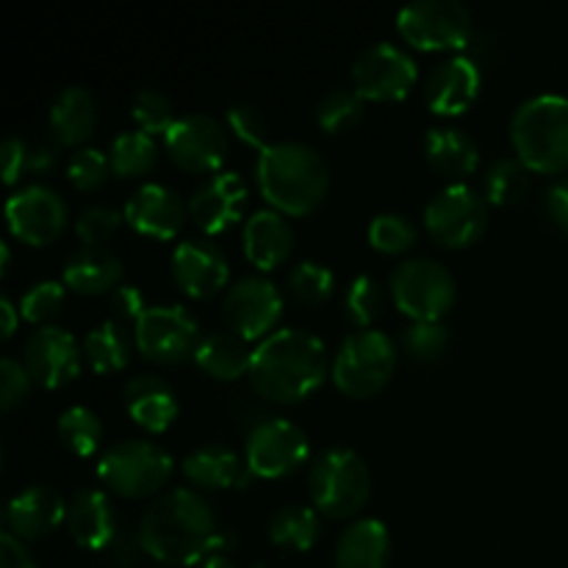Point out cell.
<instances>
[{
  "label": "cell",
  "instance_id": "obj_11",
  "mask_svg": "<svg viewBox=\"0 0 568 568\" xmlns=\"http://www.w3.org/2000/svg\"><path fill=\"white\" fill-rule=\"evenodd\" d=\"M311 438L297 422L286 416H266L255 427H250L244 438V460L255 477L277 480L308 460Z\"/></svg>",
  "mask_w": 568,
  "mask_h": 568
},
{
  "label": "cell",
  "instance_id": "obj_58",
  "mask_svg": "<svg viewBox=\"0 0 568 568\" xmlns=\"http://www.w3.org/2000/svg\"><path fill=\"white\" fill-rule=\"evenodd\" d=\"M255 568H264V566H255Z\"/></svg>",
  "mask_w": 568,
  "mask_h": 568
},
{
  "label": "cell",
  "instance_id": "obj_30",
  "mask_svg": "<svg viewBox=\"0 0 568 568\" xmlns=\"http://www.w3.org/2000/svg\"><path fill=\"white\" fill-rule=\"evenodd\" d=\"M48 125L55 142L67 148H83L98 128V100L87 87H64L48 109Z\"/></svg>",
  "mask_w": 568,
  "mask_h": 568
},
{
  "label": "cell",
  "instance_id": "obj_19",
  "mask_svg": "<svg viewBox=\"0 0 568 568\" xmlns=\"http://www.w3.org/2000/svg\"><path fill=\"white\" fill-rule=\"evenodd\" d=\"M125 222L136 233L150 239H172L181 233L189 216V200L181 197L175 186L161 181H144L128 194Z\"/></svg>",
  "mask_w": 568,
  "mask_h": 568
},
{
  "label": "cell",
  "instance_id": "obj_13",
  "mask_svg": "<svg viewBox=\"0 0 568 568\" xmlns=\"http://www.w3.org/2000/svg\"><path fill=\"white\" fill-rule=\"evenodd\" d=\"M353 87L375 103H394V100L408 98L410 89L419 81V64L414 55L399 44L372 42L355 55L353 61Z\"/></svg>",
  "mask_w": 568,
  "mask_h": 568
},
{
  "label": "cell",
  "instance_id": "obj_25",
  "mask_svg": "<svg viewBox=\"0 0 568 568\" xmlns=\"http://www.w3.org/2000/svg\"><path fill=\"white\" fill-rule=\"evenodd\" d=\"M242 250L244 258L258 266L261 272L281 266L294 250V227L288 225L286 214L275 211L272 205L253 211L244 220Z\"/></svg>",
  "mask_w": 568,
  "mask_h": 568
},
{
  "label": "cell",
  "instance_id": "obj_32",
  "mask_svg": "<svg viewBox=\"0 0 568 568\" xmlns=\"http://www.w3.org/2000/svg\"><path fill=\"white\" fill-rule=\"evenodd\" d=\"M136 344V338L131 336L128 325L116 320H103L98 327L83 336V358L89 361L98 375H109V372L125 369L128 361H131V349Z\"/></svg>",
  "mask_w": 568,
  "mask_h": 568
},
{
  "label": "cell",
  "instance_id": "obj_36",
  "mask_svg": "<svg viewBox=\"0 0 568 568\" xmlns=\"http://www.w3.org/2000/svg\"><path fill=\"white\" fill-rule=\"evenodd\" d=\"M366 98L355 87H333L316 105V122L327 133H347L364 120Z\"/></svg>",
  "mask_w": 568,
  "mask_h": 568
},
{
  "label": "cell",
  "instance_id": "obj_31",
  "mask_svg": "<svg viewBox=\"0 0 568 568\" xmlns=\"http://www.w3.org/2000/svg\"><path fill=\"white\" fill-rule=\"evenodd\" d=\"M250 361H253L250 342L233 331L203 333L194 349V364L214 381H239L250 372Z\"/></svg>",
  "mask_w": 568,
  "mask_h": 568
},
{
  "label": "cell",
  "instance_id": "obj_5",
  "mask_svg": "<svg viewBox=\"0 0 568 568\" xmlns=\"http://www.w3.org/2000/svg\"><path fill=\"white\" fill-rule=\"evenodd\" d=\"M311 503L331 519L355 516L372 497V471L364 455L353 447H327L311 460L308 469Z\"/></svg>",
  "mask_w": 568,
  "mask_h": 568
},
{
  "label": "cell",
  "instance_id": "obj_22",
  "mask_svg": "<svg viewBox=\"0 0 568 568\" xmlns=\"http://www.w3.org/2000/svg\"><path fill=\"white\" fill-rule=\"evenodd\" d=\"M116 508L103 488L81 486L67 499V530L72 541L92 552H103L120 532Z\"/></svg>",
  "mask_w": 568,
  "mask_h": 568
},
{
  "label": "cell",
  "instance_id": "obj_38",
  "mask_svg": "<svg viewBox=\"0 0 568 568\" xmlns=\"http://www.w3.org/2000/svg\"><path fill=\"white\" fill-rule=\"evenodd\" d=\"M344 316L353 322L358 331H366L377 322V316L386 308V288L375 275H355L344 288Z\"/></svg>",
  "mask_w": 568,
  "mask_h": 568
},
{
  "label": "cell",
  "instance_id": "obj_56",
  "mask_svg": "<svg viewBox=\"0 0 568 568\" xmlns=\"http://www.w3.org/2000/svg\"><path fill=\"white\" fill-rule=\"evenodd\" d=\"M0 255H3V264H0V272H3V275H9V270H11V247H9V242H0Z\"/></svg>",
  "mask_w": 568,
  "mask_h": 568
},
{
  "label": "cell",
  "instance_id": "obj_34",
  "mask_svg": "<svg viewBox=\"0 0 568 568\" xmlns=\"http://www.w3.org/2000/svg\"><path fill=\"white\" fill-rule=\"evenodd\" d=\"M480 186L488 205H516L530 189V166L519 155H499L483 170Z\"/></svg>",
  "mask_w": 568,
  "mask_h": 568
},
{
  "label": "cell",
  "instance_id": "obj_35",
  "mask_svg": "<svg viewBox=\"0 0 568 568\" xmlns=\"http://www.w3.org/2000/svg\"><path fill=\"white\" fill-rule=\"evenodd\" d=\"M159 142L153 133L144 131H120L109 144L111 170L116 178H139L148 175L159 164Z\"/></svg>",
  "mask_w": 568,
  "mask_h": 568
},
{
  "label": "cell",
  "instance_id": "obj_23",
  "mask_svg": "<svg viewBox=\"0 0 568 568\" xmlns=\"http://www.w3.org/2000/svg\"><path fill=\"white\" fill-rule=\"evenodd\" d=\"M67 521V499L50 486H26L6 505V527L22 541H42Z\"/></svg>",
  "mask_w": 568,
  "mask_h": 568
},
{
  "label": "cell",
  "instance_id": "obj_37",
  "mask_svg": "<svg viewBox=\"0 0 568 568\" xmlns=\"http://www.w3.org/2000/svg\"><path fill=\"white\" fill-rule=\"evenodd\" d=\"M55 430H59L61 444L78 458L92 455L103 442V422L89 405H70V408L61 410Z\"/></svg>",
  "mask_w": 568,
  "mask_h": 568
},
{
  "label": "cell",
  "instance_id": "obj_7",
  "mask_svg": "<svg viewBox=\"0 0 568 568\" xmlns=\"http://www.w3.org/2000/svg\"><path fill=\"white\" fill-rule=\"evenodd\" d=\"M175 460L161 444L150 438H125L100 455L98 477L111 494L128 499L159 497L161 488L170 483Z\"/></svg>",
  "mask_w": 568,
  "mask_h": 568
},
{
  "label": "cell",
  "instance_id": "obj_24",
  "mask_svg": "<svg viewBox=\"0 0 568 568\" xmlns=\"http://www.w3.org/2000/svg\"><path fill=\"white\" fill-rule=\"evenodd\" d=\"M122 403H125L128 416L150 433L166 430L181 410L172 383L166 377L153 375V372L128 377L125 386H122Z\"/></svg>",
  "mask_w": 568,
  "mask_h": 568
},
{
  "label": "cell",
  "instance_id": "obj_21",
  "mask_svg": "<svg viewBox=\"0 0 568 568\" xmlns=\"http://www.w3.org/2000/svg\"><path fill=\"white\" fill-rule=\"evenodd\" d=\"M170 270L178 288L194 300H209L220 294L222 288H227V277H231L225 253L209 239H183L172 250Z\"/></svg>",
  "mask_w": 568,
  "mask_h": 568
},
{
  "label": "cell",
  "instance_id": "obj_42",
  "mask_svg": "<svg viewBox=\"0 0 568 568\" xmlns=\"http://www.w3.org/2000/svg\"><path fill=\"white\" fill-rule=\"evenodd\" d=\"M399 347L416 364H433L449 347V331L442 322H410L399 336Z\"/></svg>",
  "mask_w": 568,
  "mask_h": 568
},
{
  "label": "cell",
  "instance_id": "obj_49",
  "mask_svg": "<svg viewBox=\"0 0 568 568\" xmlns=\"http://www.w3.org/2000/svg\"><path fill=\"white\" fill-rule=\"evenodd\" d=\"M28 155H31V144L22 136L11 133L0 144V172H3L6 186H14L22 175L28 172Z\"/></svg>",
  "mask_w": 568,
  "mask_h": 568
},
{
  "label": "cell",
  "instance_id": "obj_57",
  "mask_svg": "<svg viewBox=\"0 0 568 568\" xmlns=\"http://www.w3.org/2000/svg\"><path fill=\"white\" fill-rule=\"evenodd\" d=\"M155 568H172V566H155Z\"/></svg>",
  "mask_w": 568,
  "mask_h": 568
},
{
  "label": "cell",
  "instance_id": "obj_28",
  "mask_svg": "<svg viewBox=\"0 0 568 568\" xmlns=\"http://www.w3.org/2000/svg\"><path fill=\"white\" fill-rule=\"evenodd\" d=\"M388 560H392V536L375 516L349 521L333 552L336 568H388Z\"/></svg>",
  "mask_w": 568,
  "mask_h": 568
},
{
  "label": "cell",
  "instance_id": "obj_47",
  "mask_svg": "<svg viewBox=\"0 0 568 568\" xmlns=\"http://www.w3.org/2000/svg\"><path fill=\"white\" fill-rule=\"evenodd\" d=\"M33 386L37 383H33L22 358H14V355L0 358V405H3V410H14L17 405L26 403L31 397Z\"/></svg>",
  "mask_w": 568,
  "mask_h": 568
},
{
  "label": "cell",
  "instance_id": "obj_33",
  "mask_svg": "<svg viewBox=\"0 0 568 568\" xmlns=\"http://www.w3.org/2000/svg\"><path fill=\"white\" fill-rule=\"evenodd\" d=\"M266 536L275 547L294 549V552H305L314 547L322 536V519L320 510L311 505H281L275 514L266 521Z\"/></svg>",
  "mask_w": 568,
  "mask_h": 568
},
{
  "label": "cell",
  "instance_id": "obj_10",
  "mask_svg": "<svg viewBox=\"0 0 568 568\" xmlns=\"http://www.w3.org/2000/svg\"><path fill=\"white\" fill-rule=\"evenodd\" d=\"M397 31L416 50H464L471 44V11L460 0H414L397 11Z\"/></svg>",
  "mask_w": 568,
  "mask_h": 568
},
{
  "label": "cell",
  "instance_id": "obj_12",
  "mask_svg": "<svg viewBox=\"0 0 568 568\" xmlns=\"http://www.w3.org/2000/svg\"><path fill=\"white\" fill-rule=\"evenodd\" d=\"M136 349L155 364H181L194 358L200 344V322L186 305L161 303L150 305L142 320L133 325Z\"/></svg>",
  "mask_w": 568,
  "mask_h": 568
},
{
  "label": "cell",
  "instance_id": "obj_50",
  "mask_svg": "<svg viewBox=\"0 0 568 568\" xmlns=\"http://www.w3.org/2000/svg\"><path fill=\"white\" fill-rule=\"evenodd\" d=\"M142 552L144 549H142V541H139V530L120 527V532L114 536V541L103 549V558H105V564L114 566V568H133Z\"/></svg>",
  "mask_w": 568,
  "mask_h": 568
},
{
  "label": "cell",
  "instance_id": "obj_26",
  "mask_svg": "<svg viewBox=\"0 0 568 568\" xmlns=\"http://www.w3.org/2000/svg\"><path fill=\"white\" fill-rule=\"evenodd\" d=\"M122 275H125L122 258L114 250L105 247V244L103 247L81 244V247L67 255L64 266H61V281H64V286L78 294H89V297L114 292L122 283Z\"/></svg>",
  "mask_w": 568,
  "mask_h": 568
},
{
  "label": "cell",
  "instance_id": "obj_4",
  "mask_svg": "<svg viewBox=\"0 0 568 568\" xmlns=\"http://www.w3.org/2000/svg\"><path fill=\"white\" fill-rule=\"evenodd\" d=\"M508 133L514 153L530 172L568 170V94L538 92L521 100Z\"/></svg>",
  "mask_w": 568,
  "mask_h": 568
},
{
  "label": "cell",
  "instance_id": "obj_3",
  "mask_svg": "<svg viewBox=\"0 0 568 568\" xmlns=\"http://www.w3.org/2000/svg\"><path fill=\"white\" fill-rule=\"evenodd\" d=\"M255 183L272 209L288 216H305L327 197L331 164L311 142L275 139L255 159Z\"/></svg>",
  "mask_w": 568,
  "mask_h": 568
},
{
  "label": "cell",
  "instance_id": "obj_52",
  "mask_svg": "<svg viewBox=\"0 0 568 568\" xmlns=\"http://www.w3.org/2000/svg\"><path fill=\"white\" fill-rule=\"evenodd\" d=\"M544 209H547L549 220L568 233V175L549 183L547 194H544Z\"/></svg>",
  "mask_w": 568,
  "mask_h": 568
},
{
  "label": "cell",
  "instance_id": "obj_14",
  "mask_svg": "<svg viewBox=\"0 0 568 568\" xmlns=\"http://www.w3.org/2000/svg\"><path fill=\"white\" fill-rule=\"evenodd\" d=\"M164 150L172 164L181 170L214 175L225 164L231 139H227V128L214 114L189 111V114L178 116L170 131L164 133Z\"/></svg>",
  "mask_w": 568,
  "mask_h": 568
},
{
  "label": "cell",
  "instance_id": "obj_16",
  "mask_svg": "<svg viewBox=\"0 0 568 568\" xmlns=\"http://www.w3.org/2000/svg\"><path fill=\"white\" fill-rule=\"evenodd\" d=\"M70 205L48 183H26L6 200V225L20 242L48 247L64 233Z\"/></svg>",
  "mask_w": 568,
  "mask_h": 568
},
{
  "label": "cell",
  "instance_id": "obj_43",
  "mask_svg": "<svg viewBox=\"0 0 568 568\" xmlns=\"http://www.w3.org/2000/svg\"><path fill=\"white\" fill-rule=\"evenodd\" d=\"M131 116L144 133H166L172 128L175 116V105H172L170 94L161 89L142 87L131 100Z\"/></svg>",
  "mask_w": 568,
  "mask_h": 568
},
{
  "label": "cell",
  "instance_id": "obj_48",
  "mask_svg": "<svg viewBox=\"0 0 568 568\" xmlns=\"http://www.w3.org/2000/svg\"><path fill=\"white\" fill-rule=\"evenodd\" d=\"M109 308H111V320L122 322V325H131V322L136 325L150 305L148 300H144V292L136 286V283H120V286L109 294Z\"/></svg>",
  "mask_w": 568,
  "mask_h": 568
},
{
  "label": "cell",
  "instance_id": "obj_9",
  "mask_svg": "<svg viewBox=\"0 0 568 568\" xmlns=\"http://www.w3.org/2000/svg\"><path fill=\"white\" fill-rule=\"evenodd\" d=\"M422 222L438 247H469L486 233L488 200L471 183H447L427 200Z\"/></svg>",
  "mask_w": 568,
  "mask_h": 568
},
{
  "label": "cell",
  "instance_id": "obj_53",
  "mask_svg": "<svg viewBox=\"0 0 568 568\" xmlns=\"http://www.w3.org/2000/svg\"><path fill=\"white\" fill-rule=\"evenodd\" d=\"M59 164V150L50 142H37L31 144V155H28V172L33 175H48Z\"/></svg>",
  "mask_w": 568,
  "mask_h": 568
},
{
  "label": "cell",
  "instance_id": "obj_29",
  "mask_svg": "<svg viewBox=\"0 0 568 568\" xmlns=\"http://www.w3.org/2000/svg\"><path fill=\"white\" fill-rule=\"evenodd\" d=\"M422 150H425L427 164L453 183H460L480 166V148L464 128L433 125L425 133Z\"/></svg>",
  "mask_w": 568,
  "mask_h": 568
},
{
  "label": "cell",
  "instance_id": "obj_51",
  "mask_svg": "<svg viewBox=\"0 0 568 568\" xmlns=\"http://www.w3.org/2000/svg\"><path fill=\"white\" fill-rule=\"evenodd\" d=\"M0 568H39L37 558L14 532H0Z\"/></svg>",
  "mask_w": 568,
  "mask_h": 568
},
{
  "label": "cell",
  "instance_id": "obj_2",
  "mask_svg": "<svg viewBox=\"0 0 568 568\" xmlns=\"http://www.w3.org/2000/svg\"><path fill=\"white\" fill-rule=\"evenodd\" d=\"M331 355L325 342L305 327H277L253 347L247 381L261 399L300 403L325 383Z\"/></svg>",
  "mask_w": 568,
  "mask_h": 568
},
{
  "label": "cell",
  "instance_id": "obj_54",
  "mask_svg": "<svg viewBox=\"0 0 568 568\" xmlns=\"http://www.w3.org/2000/svg\"><path fill=\"white\" fill-rule=\"evenodd\" d=\"M0 316H3V338L14 336L17 322H20L22 316H20V305H14V300H11L9 294L0 297Z\"/></svg>",
  "mask_w": 568,
  "mask_h": 568
},
{
  "label": "cell",
  "instance_id": "obj_55",
  "mask_svg": "<svg viewBox=\"0 0 568 568\" xmlns=\"http://www.w3.org/2000/svg\"><path fill=\"white\" fill-rule=\"evenodd\" d=\"M194 568H239V564L231 558V555L214 552V555H209V558H205L203 564H197Z\"/></svg>",
  "mask_w": 568,
  "mask_h": 568
},
{
  "label": "cell",
  "instance_id": "obj_20",
  "mask_svg": "<svg viewBox=\"0 0 568 568\" xmlns=\"http://www.w3.org/2000/svg\"><path fill=\"white\" fill-rule=\"evenodd\" d=\"M483 87V70L469 53L444 55L425 78V103L433 114L455 116L471 109Z\"/></svg>",
  "mask_w": 568,
  "mask_h": 568
},
{
  "label": "cell",
  "instance_id": "obj_40",
  "mask_svg": "<svg viewBox=\"0 0 568 568\" xmlns=\"http://www.w3.org/2000/svg\"><path fill=\"white\" fill-rule=\"evenodd\" d=\"M366 239H369V244L377 250V253L399 255V253H408V250L414 247L416 239H419V227H416V222L410 220L408 214H399V211H383V214L372 216Z\"/></svg>",
  "mask_w": 568,
  "mask_h": 568
},
{
  "label": "cell",
  "instance_id": "obj_41",
  "mask_svg": "<svg viewBox=\"0 0 568 568\" xmlns=\"http://www.w3.org/2000/svg\"><path fill=\"white\" fill-rule=\"evenodd\" d=\"M67 303V286L64 281H53V277H44V281L31 283V286L22 292L20 297V316L31 325H53L55 316L64 311Z\"/></svg>",
  "mask_w": 568,
  "mask_h": 568
},
{
  "label": "cell",
  "instance_id": "obj_45",
  "mask_svg": "<svg viewBox=\"0 0 568 568\" xmlns=\"http://www.w3.org/2000/svg\"><path fill=\"white\" fill-rule=\"evenodd\" d=\"M122 222H125V214L116 211L114 205L92 203L78 214L75 233L83 244H89V247H103V244L120 231Z\"/></svg>",
  "mask_w": 568,
  "mask_h": 568
},
{
  "label": "cell",
  "instance_id": "obj_44",
  "mask_svg": "<svg viewBox=\"0 0 568 568\" xmlns=\"http://www.w3.org/2000/svg\"><path fill=\"white\" fill-rule=\"evenodd\" d=\"M111 172L114 170H111L109 153H103V150L94 148V144H83V148H78L75 153L67 159V178H70L72 186L81 189V192H94V189H100L109 181Z\"/></svg>",
  "mask_w": 568,
  "mask_h": 568
},
{
  "label": "cell",
  "instance_id": "obj_8",
  "mask_svg": "<svg viewBox=\"0 0 568 568\" xmlns=\"http://www.w3.org/2000/svg\"><path fill=\"white\" fill-rule=\"evenodd\" d=\"M394 305L410 316V322H442L455 305V277L442 261L430 255H414L399 261L388 277Z\"/></svg>",
  "mask_w": 568,
  "mask_h": 568
},
{
  "label": "cell",
  "instance_id": "obj_6",
  "mask_svg": "<svg viewBox=\"0 0 568 568\" xmlns=\"http://www.w3.org/2000/svg\"><path fill=\"white\" fill-rule=\"evenodd\" d=\"M397 344L377 327L355 331L338 344L333 355V383L353 399L375 397L388 386L397 369Z\"/></svg>",
  "mask_w": 568,
  "mask_h": 568
},
{
  "label": "cell",
  "instance_id": "obj_15",
  "mask_svg": "<svg viewBox=\"0 0 568 568\" xmlns=\"http://www.w3.org/2000/svg\"><path fill=\"white\" fill-rule=\"evenodd\" d=\"M283 316V294L266 275H244L233 281L222 294V320L227 331L239 333L247 342H261L277 331Z\"/></svg>",
  "mask_w": 568,
  "mask_h": 568
},
{
  "label": "cell",
  "instance_id": "obj_17",
  "mask_svg": "<svg viewBox=\"0 0 568 568\" xmlns=\"http://www.w3.org/2000/svg\"><path fill=\"white\" fill-rule=\"evenodd\" d=\"M83 347L67 327H33L22 344V364L33 383L42 388H61L81 375Z\"/></svg>",
  "mask_w": 568,
  "mask_h": 568
},
{
  "label": "cell",
  "instance_id": "obj_1",
  "mask_svg": "<svg viewBox=\"0 0 568 568\" xmlns=\"http://www.w3.org/2000/svg\"><path fill=\"white\" fill-rule=\"evenodd\" d=\"M144 555L164 566H197L214 555L222 525L209 499L194 488H170L150 499L139 516Z\"/></svg>",
  "mask_w": 568,
  "mask_h": 568
},
{
  "label": "cell",
  "instance_id": "obj_46",
  "mask_svg": "<svg viewBox=\"0 0 568 568\" xmlns=\"http://www.w3.org/2000/svg\"><path fill=\"white\" fill-rule=\"evenodd\" d=\"M225 122L231 128V133H236V139H242L244 144L255 148L258 153L272 142L270 122H266L264 111L255 103H250V100H239V103L227 105Z\"/></svg>",
  "mask_w": 568,
  "mask_h": 568
},
{
  "label": "cell",
  "instance_id": "obj_27",
  "mask_svg": "<svg viewBox=\"0 0 568 568\" xmlns=\"http://www.w3.org/2000/svg\"><path fill=\"white\" fill-rule=\"evenodd\" d=\"M183 475L200 488H211V491H225V488H247L255 480L250 471L247 460L236 453V449L225 447V444H203L194 447L192 453L183 458Z\"/></svg>",
  "mask_w": 568,
  "mask_h": 568
},
{
  "label": "cell",
  "instance_id": "obj_18",
  "mask_svg": "<svg viewBox=\"0 0 568 568\" xmlns=\"http://www.w3.org/2000/svg\"><path fill=\"white\" fill-rule=\"evenodd\" d=\"M250 200V189L236 170H220L203 178L189 194V216L205 233H225L236 225Z\"/></svg>",
  "mask_w": 568,
  "mask_h": 568
},
{
  "label": "cell",
  "instance_id": "obj_39",
  "mask_svg": "<svg viewBox=\"0 0 568 568\" xmlns=\"http://www.w3.org/2000/svg\"><path fill=\"white\" fill-rule=\"evenodd\" d=\"M333 288H336V275L322 261H300L286 275V294L294 303L320 305L331 297Z\"/></svg>",
  "mask_w": 568,
  "mask_h": 568
}]
</instances>
